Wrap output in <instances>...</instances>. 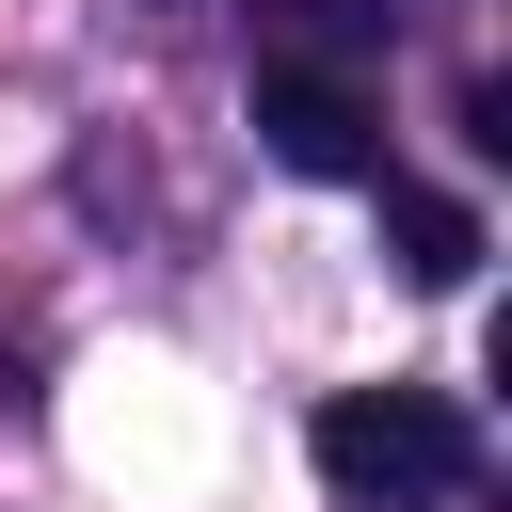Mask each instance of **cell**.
Segmentation results:
<instances>
[{
	"label": "cell",
	"mask_w": 512,
	"mask_h": 512,
	"mask_svg": "<svg viewBox=\"0 0 512 512\" xmlns=\"http://www.w3.org/2000/svg\"><path fill=\"white\" fill-rule=\"evenodd\" d=\"M320 480L336 496H368V512H416V496H464L480 480V416L448 400V384H352V400H320Z\"/></svg>",
	"instance_id": "1"
},
{
	"label": "cell",
	"mask_w": 512,
	"mask_h": 512,
	"mask_svg": "<svg viewBox=\"0 0 512 512\" xmlns=\"http://www.w3.org/2000/svg\"><path fill=\"white\" fill-rule=\"evenodd\" d=\"M384 256H400V288H464V272H480V208H448V192H384Z\"/></svg>",
	"instance_id": "3"
},
{
	"label": "cell",
	"mask_w": 512,
	"mask_h": 512,
	"mask_svg": "<svg viewBox=\"0 0 512 512\" xmlns=\"http://www.w3.org/2000/svg\"><path fill=\"white\" fill-rule=\"evenodd\" d=\"M256 144H272L288 176H384V112H368L336 64H272V80H256Z\"/></svg>",
	"instance_id": "2"
}]
</instances>
